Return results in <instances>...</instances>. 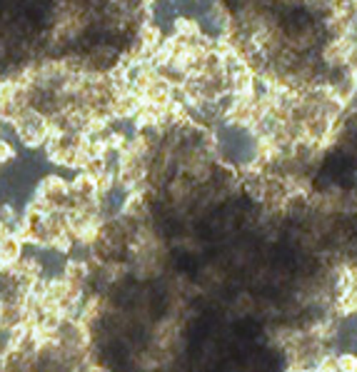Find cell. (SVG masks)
<instances>
[{
	"label": "cell",
	"mask_w": 357,
	"mask_h": 372,
	"mask_svg": "<svg viewBox=\"0 0 357 372\" xmlns=\"http://www.w3.org/2000/svg\"><path fill=\"white\" fill-rule=\"evenodd\" d=\"M10 130L15 132V140L23 145L25 150H40L45 140L50 138V118L38 113L36 108H25L10 123Z\"/></svg>",
	"instance_id": "1"
},
{
	"label": "cell",
	"mask_w": 357,
	"mask_h": 372,
	"mask_svg": "<svg viewBox=\"0 0 357 372\" xmlns=\"http://www.w3.org/2000/svg\"><path fill=\"white\" fill-rule=\"evenodd\" d=\"M337 372H357V352H340L335 355Z\"/></svg>",
	"instance_id": "4"
},
{
	"label": "cell",
	"mask_w": 357,
	"mask_h": 372,
	"mask_svg": "<svg viewBox=\"0 0 357 372\" xmlns=\"http://www.w3.org/2000/svg\"><path fill=\"white\" fill-rule=\"evenodd\" d=\"M25 255V242L15 233L0 235V263L6 268H13Z\"/></svg>",
	"instance_id": "3"
},
{
	"label": "cell",
	"mask_w": 357,
	"mask_h": 372,
	"mask_svg": "<svg viewBox=\"0 0 357 372\" xmlns=\"http://www.w3.org/2000/svg\"><path fill=\"white\" fill-rule=\"evenodd\" d=\"M0 330H3V325H0Z\"/></svg>",
	"instance_id": "5"
},
{
	"label": "cell",
	"mask_w": 357,
	"mask_h": 372,
	"mask_svg": "<svg viewBox=\"0 0 357 372\" xmlns=\"http://www.w3.org/2000/svg\"><path fill=\"white\" fill-rule=\"evenodd\" d=\"M140 108H143V98L132 91H126L113 100L110 113H113V121H132Z\"/></svg>",
	"instance_id": "2"
}]
</instances>
